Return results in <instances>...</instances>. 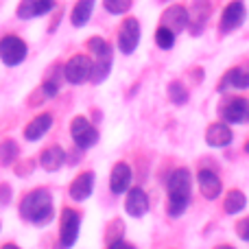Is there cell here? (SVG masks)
<instances>
[{
  "label": "cell",
  "mask_w": 249,
  "mask_h": 249,
  "mask_svg": "<svg viewBox=\"0 0 249 249\" xmlns=\"http://www.w3.org/2000/svg\"><path fill=\"white\" fill-rule=\"evenodd\" d=\"M55 210H53V197L48 190L37 188L29 193L20 203V216L29 223L35 225H46L53 219Z\"/></svg>",
  "instance_id": "cell-1"
},
{
  "label": "cell",
  "mask_w": 249,
  "mask_h": 249,
  "mask_svg": "<svg viewBox=\"0 0 249 249\" xmlns=\"http://www.w3.org/2000/svg\"><path fill=\"white\" fill-rule=\"evenodd\" d=\"M190 188H193V177L188 168H177L168 179V214L173 219L186 212L190 203Z\"/></svg>",
  "instance_id": "cell-2"
},
{
  "label": "cell",
  "mask_w": 249,
  "mask_h": 249,
  "mask_svg": "<svg viewBox=\"0 0 249 249\" xmlns=\"http://www.w3.org/2000/svg\"><path fill=\"white\" fill-rule=\"evenodd\" d=\"M26 44L22 42L16 35H7V37L0 39V59H2L4 66H18L26 59Z\"/></svg>",
  "instance_id": "cell-3"
},
{
  "label": "cell",
  "mask_w": 249,
  "mask_h": 249,
  "mask_svg": "<svg viewBox=\"0 0 249 249\" xmlns=\"http://www.w3.org/2000/svg\"><path fill=\"white\" fill-rule=\"evenodd\" d=\"M70 133H72V140L79 149H90V146H94L96 142H99V131L83 116L72 118V123H70Z\"/></svg>",
  "instance_id": "cell-4"
},
{
  "label": "cell",
  "mask_w": 249,
  "mask_h": 249,
  "mask_svg": "<svg viewBox=\"0 0 249 249\" xmlns=\"http://www.w3.org/2000/svg\"><path fill=\"white\" fill-rule=\"evenodd\" d=\"M79 230H81V216L79 212L66 208L61 212V228H59V243L64 247H72L79 238Z\"/></svg>",
  "instance_id": "cell-5"
},
{
  "label": "cell",
  "mask_w": 249,
  "mask_h": 249,
  "mask_svg": "<svg viewBox=\"0 0 249 249\" xmlns=\"http://www.w3.org/2000/svg\"><path fill=\"white\" fill-rule=\"evenodd\" d=\"M90 70H92V61L88 59L86 55H74L72 59L66 61L64 77L68 79L70 83L79 86V83H83V81H88V79H90Z\"/></svg>",
  "instance_id": "cell-6"
},
{
  "label": "cell",
  "mask_w": 249,
  "mask_h": 249,
  "mask_svg": "<svg viewBox=\"0 0 249 249\" xmlns=\"http://www.w3.org/2000/svg\"><path fill=\"white\" fill-rule=\"evenodd\" d=\"M138 42H140V24L136 18H129L123 22L121 33H118V48L124 55H131L138 48Z\"/></svg>",
  "instance_id": "cell-7"
},
{
  "label": "cell",
  "mask_w": 249,
  "mask_h": 249,
  "mask_svg": "<svg viewBox=\"0 0 249 249\" xmlns=\"http://www.w3.org/2000/svg\"><path fill=\"white\" fill-rule=\"evenodd\" d=\"M221 116L230 124L249 123V101L247 99H232L221 107Z\"/></svg>",
  "instance_id": "cell-8"
},
{
  "label": "cell",
  "mask_w": 249,
  "mask_h": 249,
  "mask_svg": "<svg viewBox=\"0 0 249 249\" xmlns=\"http://www.w3.org/2000/svg\"><path fill=\"white\" fill-rule=\"evenodd\" d=\"M245 22V4L241 0H234L228 7L223 9V16H221V33H230V31H236L238 26Z\"/></svg>",
  "instance_id": "cell-9"
},
{
  "label": "cell",
  "mask_w": 249,
  "mask_h": 249,
  "mask_svg": "<svg viewBox=\"0 0 249 249\" xmlns=\"http://www.w3.org/2000/svg\"><path fill=\"white\" fill-rule=\"evenodd\" d=\"M124 210L129 216L140 219L149 212V197L142 188H129L127 190V201H124Z\"/></svg>",
  "instance_id": "cell-10"
},
{
  "label": "cell",
  "mask_w": 249,
  "mask_h": 249,
  "mask_svg": "<svg viewBox=\"0 0 249 249\" xmlns=\"http://www.w3.org/2000/svg\"><path fill=\"white\" fill-rule=\"evenodd\" d=\"M53 9H55V0H22L18 4L16 13L22 20H31V18L44 16V13L53 11Z\"/></svg>",
  "instance_id": "cell-11"
},
{
  "label": "cell",
  "mask_w": 249,
  "mask_h": 249,
  "mask_svg": "<svg viewBox=\"0 0 249 249\" xmlns=\"http://www.w3.org/2000/svg\"><path fill=\"white\" fill-rule=\"evenodd\" d=\"M188 11H186L184 7H179V4H173V7H168L166 11L162 13V26H166V29H171L173 33H179V31H184L186 26H188Z\"/></svg>",
  "instance_id": "cell-12"
},
{
  "label": "cell",
  "mask_w": 249,
  "mask_h": 249,
  "mask_svg": "<svg viewBox=\"0 0 249 249\" xmlns=\"http://www.w3.org/2000/svg\"><path fill=\"white\" fill-rule=\"evenodd\" d=\"M131 166L124 162H118L114 164L112 168V177H109V188H112L114 195H123L129 190V186H131Z\"/></svg>",
  "instance_id": "cell-13"
},
{
  "label": "cell",
  "mask_w": 249,
  "mask_h": 249,
  "mask_svg": "<svg viewBox=\"0 0 249 249\" xmlns=\"http://www.w3.org/2000/svg\"><path fill=\"white\" fill-rule=\"evenodd\" d=\"M197 184H199V190L206 199H216L223 190V184H221L219 175L212 171H199L197 173Z\"/></svg>",
  "instance_id": "cell-14"
},
{
  "label": "cell",
  "mask_w": 249,
  "mask_h": 249,
  "mask_svg": "<svg viewBox=\"0 0 249 249\" xmlns=\"http://www.w3.org/2000/svg\"><path fill=\"white\" fill-rule=\"evenodd\" d=\"M232 138H234V133L228 127V123H212L206 131V142L210 146H216V149L228 146L232 142Z\"/></svg>",
  "instance_id": "cell-15"
},
{
  "label": "cell",
  "mask_w": 249,
  "mask_h": 249,
  "mask_svg": "<svg viewBox=\"0 0 249 249\" xmlns=\"http://www.w3.org/2000/svg\"><path fill=\"white\" fill-rule=\"evenodd\" d=\"M92 190H94V173L88 171V173H81V175L70 184V197H72L74 201H86L92 195Z\"/></svg>",
  "instance_id": "cell-16"
},
{
  "label": "cell",
  "mask_w": 249,
  "mask_h": 249,
  "mask_svg": "<svg viewBox=\"0 0 249 249\" xmlns=\"http://www.w3.org/2000/svg\"><path fill=\"white\" fill-rule=\"evenodd\" d=\"M64 162H66V151L61 149V146H48V149H44L42 155H39V166L51 173L64 166Z\"/></svg>",
  "instance_id": "cell-17"
},
{
  "label": "cell",
  "mask_w": 249,
  "mask_h": 249,
  "mask_svg": "<svg viewBox=\"0 0 249 249\" xmlns=\"http://www.w3.org/2000/svg\"><path fill=\"white\" fill-rule=\"evenodd\" d=\"M51 124H53V116H51V114H39L37 118H33V121L26 124L24 138H26V140H31V142L39 140V138H42L44 133L51 129Z\"/></svg>",
  "instance_id": "cell-18"
},
{
  "label": "cell",
  "mask_w": 249,
  "mask_h": 249,
  "mask_svg": "<svg viewBox=\"0 0 249 249\" xmlns=\"http://www.w3.org/2000/svg\"><path fill=\"white\" fill-rule=\"evenodd\" d=\"M208 16H210V2L208 0H193V35H199L201 29L206 26Z\"/></svg>",
  "instance_id": "cell-19"
},
{
  "label": "cell",
  "mask_w": 249,
  "mask_h": 249,
  "mask_svg": "<svg viewBox=\"0 0 249 249\" xmlns=\"http://www.w3.org/2000/svg\"><path fill=\"white\" fill-rule=\"evenodd\" d=\"M225 88H236V90H245L249 88V68H234L221 81V90Z\"/></svg>",
  "instance_id": "cell-20"
},
{
  "label": "cell",
  "mask_w": 249,
  "mask_h": 249,
  "mask_svg": "<svg viewBox=\"0 0 249 249\" xmlns=\"http://www.w3.org/2000/svg\"><path fill=\"white\" fill-rule=\"evenodd\" d=\"M92 11H94V0H79L72 9L70 20H72L74 26H86L88 20H90V16H92Z\"/></svg>",
  "instance_id": "cell-21"
},
{
  "label": "cell",
  "mask_w": 249,
  "mask_h": 249,
  "mask_svg": "<svg viewBox=\"0 0 249 249\" xmlns=\"http://www.w3.org/2000/svg\"><path fill=\"white\" fill-rule=\"evenodd\" d=\"M247 206V197L241 190H230V195L225 197V212L228 214H238L243 208Z\"/></svg>",
  "instance_id": "cell-22"
},
{
  "label": "cell",
  "mask_w": 249,
  "mask_h": 249,
  "mask_svg": "<svg viewBox=\"0 0 249 249\" xmlns=\"http://www.w3.org/2000/svg\"><path fill=\"white\" fill-rule=\"evenodd\" d=\"M88 48H90L94 59H112V48L103 37H92L88 42Z\"/></svg>",
  "instance_id": "cell-23"
},
{
  "label": "cell",
  "mask_w": 249,
  "mask_h": 249,
  "mask_svg": "<svg viewBox=\"0 0 249 249\" xmlns=\"http://www.w3.org/2000/svg\"><path fill=\"white\" fill-rule=\"evenodd\" d=\"M18 155H20V149H18V144L13 140H4L2 144H0V164H2V166L13 164L18 160Z\"/></svg>",
  "instance_id": "cell-24"
},
{
  "label": "cell",
  "mask_w": 249,
  "mask_h": 249,
  "mask_svg": "<svg viewBox=\"0 0 249 249\" xmlns=\"http://www.w3.org/2000/svg\"><path fill=\"white\" fill-rule=\"evenodd\" d=\"M155 44L160 48H164V51H168L175 44V33L171 29H166V26H158V31H155Z\"/></svg>",
  "instance_id": "cell-25"
},
{
  "label": "cell",
  "mask_w": 249,
  "mask_h": 249,
  "mask_svg": "<svg viewBox=\"0 0 249 249\" xmlns=\"http://www.w3.org/2000/svg\"><path fill=\"white\" fill-rule=\"evenodd\" d=\"M168 99L175 105H184V103H188V90H186L181 83L173 81L171 86H168Z\"/></svg>",
  "instance_id": "cell-26"
},
{
  "label": "cell",
  "mask_w": 249,
  "mask_h": 249,
  "mask_svg": "<svg viewBox=\"0 0 249 249\" xmlns=\"http://www.w3.org/2000/svg\"><path fill=\"white\" fill-rule=\"evenodd\" d=\"M103 4L109 13H114V16H121V13L131 9V0H103Z\"/></svg>",
  "instance_id": "cell-27"
},
{
  "label": "cell",
  "mask_w": 249,
  "mask_h": 249,
  "mask_svg": "<svg viewBox=\"0 0 249 249\" xmlns=\"http://www.w3.org/2000/svg\"><path fill=\"white\" fill-rule=\"evenodd\" d=\"M236 234L243 238V241H249V216L247 219H243L241 223L236 225Z\"/></svg>",
  "instance_id": "cell-28"
},
{
  "label": "cell",
  "mask_w": 249,
  "mask_h": 249,
  "mask_svg": "<svg viewBox=\"0 0 249 249\" xmlns=\"http://www.w3.org/2000/svg\"><path fill=\"white\" fill-rule=\"evenodd\" d=\"M57 92H59L57 81H46V83H44V94H46V96H55Z\"/></svg>",
  "instance_id": "cell-29"
},
{
  "label": "cell",
  "mask_w": 249,
  "mask_h": 249,
  "mask_svg": "<svg viewBox=\"0 0 249 249\" xmlns=\"http://www.w3.org/2000/svg\"><path fill=\"white\" fill-rule=\"evenodd\" d=\"M9 199H11V188H9L7 184L0 186V206H4V203H9Z\"/></svg>",
  "instance_id": "cell-30"
},
{
  "label": "cell",
  "mask_w": 249,
  "mask_h": 249,
  "mask_svg": "<svg viewBox=\"0 0 249 249\" xmlns=\"http://www.w3.org/2000/svg\"><path fill=\"white\" fill-rule=\"evenodd\" d=\"M107 249H136V247L129 245V243H124V241H116V243H112Z\"/></svg>",
  "instance_id": "cell-31"
},
{
  "label": "cell",
  "mask_w": 249,
  "mask_h": 249,
  "mask_svg": "<svg viewBox=\"0 0 249 249\" xmlns=\"http://www.w3.org/2000/svg\"><path fill=\"white\" fill-rule=\"evenodd\" d=\"M2 249H20V247H16V245H4Z\"/></svg>",
  "instance_id": "cell-32"
},
{
  "label": "cell",
  "mask_w": 249,
  "mask_h": 249,
  "mask_svg": "<svg viewBox=\"0 0 249 249\" xmlns=\"http://www.w3.org/2000/svg\"><path fill=\"white\" fill-rule=\"evenodd\" d=\"M216 249H234V247H230V245H221V247H216Z\"/></svg>",
  "instance_id": "cell-33"
},
{
  "label": "cell",
  "mask_w": 249,
  "mask_h": 249,
  "mask_svg": "<svg viewBox=\"0 0 249 249\" xmlns=\"http://www.w3.org/2000/svg\"><path fill=\"white\" fill-rule=\"evenodd\" d=\"M245 149H247V153H249V142H247V146H245Z\"/></svg>",
  "instance_id": "cell-34"
}]
</instances>
